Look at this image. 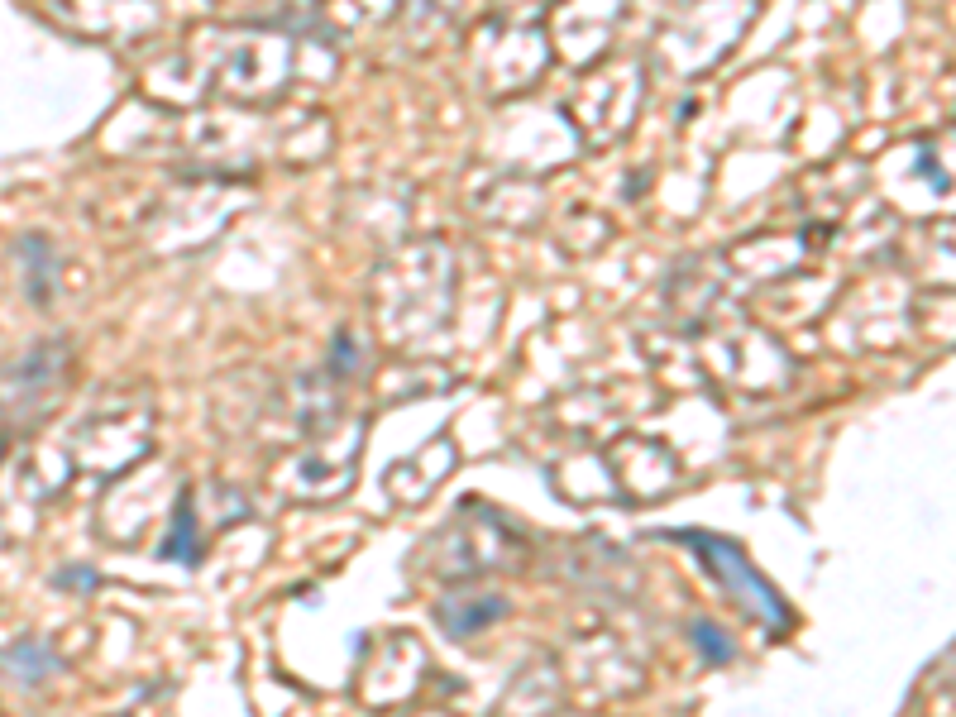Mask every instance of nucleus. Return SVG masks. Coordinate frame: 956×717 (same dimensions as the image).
<instances>
[{"instance_id": "obj_1", "label": "nucleus", "mask_w": 956, "mask_h": 717, "mask_svg": "<svg viewBox=\"0 0 956 717\" xmlns=\"http://www.w3.org/2000/svg\"><path fill=\"white\" fill-rule=\"evenodd\" d=\"M674 541L694 545V555L717 574V584L727 588L756 622H765V631H780L789 622V608L780 603V593L770 588V579H761L756 569L746 565V555L732 541H722L713 531H674Z\"/></svg>"}, {"instance_id": "obj_2", "label": "nucleus", "mask_w": 956, "mask_h": 717, "mask_svg": "<svg viewBox=\"0 0 956 717\" xmlns=\"http://www.w3.org/2000/svg\"><path fill=\"white\" fill-rule=\"evenodd\" d=\"M158 555H163V560H177V565H187V569L201 565V541H196L192 493H182V502H177L173 531H168V541H163V550H158Z\"/></svg>"}, {"instance_id": "obj_3", "label": "nucleus", "mask_w": 956, "mask_h": 717, "mask_svg": "<svg viewBox=\"0 0 956 717\" xmlns=\"http://www.w3.org/2000/svg\"><path fill=\"white\" fill-rule=\"evenodd\" d=\"M689 636H694L698 651L708 655V665H727V660L737 655V641H732V636H722L713 622H694V627H689Z\"/></svg>"}, {"instance_id": "obj_4", "label": "nucleus", "mask_w": 956, "mask_h": 717, "mask_svg": "<svg viewBox=\"0 0 956 717\" xmlns=\"http://www.w3.org/2000/svg\"><path fill=\"white\" fill-rule=\"evenodd\" d=\"M39 249H44V239H29V244H24V254H29V259H39ZM34 297H39V302H44V297H48L44 273H39V268H34Z\"/></svg>"}]
</instances>
